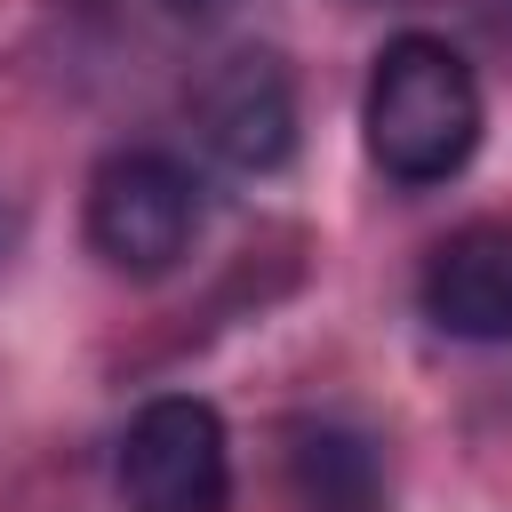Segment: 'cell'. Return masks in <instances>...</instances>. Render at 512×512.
<instances>
[{"mask_svg":"<svg viewBox=\"0 0 512 512\" xmlns=\"http://www.w3.org/2000/svg\"><path fill=\"white\" fill-rule=\"evenodd\" d=\"M480 120H488L480 80L440 32H392L376 48V72L360 96V136L392 184H408V192L448 184L480 152Z\"/></svg>","mask_w":512,"mask_h":512,"instance_id":"cell-1","label":"cell"},{"mask_svg":"<svg viewBox=\"0 0 512 512\" xmlns=\"http://www.w3.org/2000/svg\"><path fill=\"white\" fill-rule=\"evenodd\" d=\"M192 232H200V184H192L184 160H168L152 144H128V152L96 160V176H88V248L112 272L160 280L192 248Z\"/></svg>","mask_w":512,"mask_h":512,"instance_id":"cell-2","label":"cell"},{"mask_svg":"<svg viewBox=\"0 0 512 512\" xmlns=\"http://www.w3.org/2000/svg\"><path fill=\"white\" fill-rule=\"evenodd\" d=\"M128 512H232V440L200 392H160L120 432Z\"/></svg>","mask_w":512,"mask_h":512,"instance_id":"cell-3","label":"cell"},{"mask_svg":"<svg viewBox=\"0 0 512 512\" xmlns=\"http://www.w3.org/2000/svg\"><path fill=\"white\" fill-rule=\"evenodd\" d=\"M192 128L240 176L288 168L296 160V80H288V64L272 48H232L192 88Z\"/></svg>","mask_w":512,"mask_h":512,"instance_id":"cell-4","label":"cell"},{"mask_svg":"<svg viewBox=\"0 0 512 512\" xmlns=\"http://www.w3.org/2000/svg\"><path fill=\"white\" fill-rule=\"evenodd\" d=\"M416 304L440 336L456 344H512V224L504 216H480V224H456L424 272H416Z\"/></svg>","mask_w":512,"mask_h":512,"instance_id":"cell-5","label":"cell"},{"mask_svg":"<svg viewBox=\"0 0 512 512\" xmlns=\"http://www.w3.org/2000/svg\"><path fill=\"white\" fill-rule=\"evenodd\" d=\"M280 464H288L296 512H376V504H384V456H376V440L352 432V424H328V416L288 424Z\"/></svg>","mask_w":512,"mask_h":512,"instance_id":"cell-6","label":"cell"},{"mask_svg":"<svg viewBox=\"0 0 512 512\" xmlns=\"http://www.w3.org/2000/svg\"><path fill=\"white\" fill-rule=\"evenodd\" d=\"M168 8H184V16H208V8H224V0H168Z\"/></svg>","mask_w":512,"mask_h":512,"instance_id":"cell-7","label":"cell"},{"mask_svg":"<svg viewBox=\"0 0 512 512\" xmlns=\"http://www.w3.org/2000/svg\"><path fill=\"white\" fill-rule=\"evenodd\" d=\"M488 16H496V24H504V32H512V0H488Z\"/></svg>","mask_w":512,"mask_h":512,"instance_id":"cell-8","label":"cell"}]
</instances>
